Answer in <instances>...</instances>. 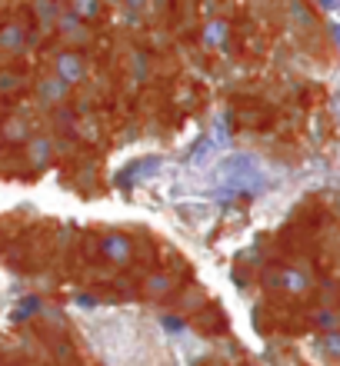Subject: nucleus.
I'll return each instance as SVG.
<instances>
[{
	"label": "nucleus",
	"mask_w": 340,
	"mask_h": 366,
	"mask_svg": "<svg viewBox=\"0 0 340 366\" xmlns=\"http://www.w3.org/2000/svg\"><path fill=\"white\" fill-rule=\"evenodd\" d=\"M160 167H164V160H160V157H144V160H134V164H127V167L117 173V183H121V186L140 183V180H147V177H154Z\"/></svg>",
	"instance_id": "obj_1"
},
{
	"label": "nucleus",
	"mask_w": 340,
	"mask_h": 366,
	"mask_svg": "<svg viewBox=\"0 0 340 366\" xmlns=\"http://www.w3.org/2000/svg\"><path fill=\"white\" fill-rule=\"evenodd\" d=\"M100 250H104V257H107L110 263H117V266L130 263V253H134V246H130V240H127L124 233H107V237L100 240Z\"/></svg>",
	"instance_id": "obj_2"
},
{
	"label": "nucleus",
	"mask_w": 340,
	"mask_h": 366,
	"mask_svg": "<svg viewBox=\"0 0 340 366\" xmlns=\"http://www.w3.org/2000/svg\"><path fill=\"white\" fill-rule=\"evenodd\" d=\"M277 283H284V290H291V293H304V290H307V276L294 273V270H284V273L277 276Z\"/></svg>",
	"instance_id": "obj_3"
},
{
	"label": "nucleus",
	"mask_w": 340,
	"mask_h": 366,
	"mask_svg": "<svg viewBox=\"0 0 340 366\" xmlns=\"http://www.w3.org/2000/svg\"><path fill=\"white\" fill-rule=\"evenodd\" d=\"M61 77H63V80H77V77H80V61H77V57L63 54V57H61Z\"/></svg>",
	"instance_id": "obj_4"
},
{
	"label": "nucleus",
	"mask_w": 340,
	"mask_h": 366,
	"mask_svg": "<svg viewBox=\"0 0 340 366\" xmlns=\"http://www.w3.org/2000/svg\"><path fill=\"white\" fill-rule=\"evenodd\" d=\"M214 150V137H203L201 143H197V147H194V153H190V164H194V167H201L203 160H207V153Z\"/></svg>",
	"instance_id": "obj_5"
},
{
	"label": "nucleus",
	"mask_w": 340,
	"mask_h": 366,
	"mask_svg": "<svg viewBox=\"0 0 340 366\" xmlns=\"http://www.w3.org/2000/svg\"><path fill=\"white\" fill-rule=\"evenodd\" d=\"M324 350L330 353V356H340V333H330L324 340Z\"/></svg>",
	"instance_id": "obj_6"
},
{
	"label": "nucleus",
	"mask_w": 340,
	"mask_h": 366,
	"mask_svg": "<svg viewBox=\"0 0 340 366\" xmlns=\"http://www.w3.org/2000/svg\"><path fill=\"white\" fill-rule=\"evenodd\" d=\"M77 10L84 17H93L97 14V0H77Z\"/></svg>",
	"instance_id": "obj_7"
},
{
	"label": "nucleus",
	"mask_w": 340,
	"mask_h": 366,
	"mask_svg": "<svg viewBox=\"0 0 340 366\" xmlns=\"http://www.w3.org/2000/svg\"><path fill=\"white\" fill-rule=\"evenodd\" d=\"M3 44H10V50H17V44H20V33L7 31V33H3Z\"/></svg>",
	"instance_id": "obj_8"
},
{
	"label": "nucleus",
	"mask_w": 340,
	"mask_h": 366,
	"mask_svg": "<svg viewBox=\"0 0 340 366\" xmlns=\"http://www.w3.org/2000/svg\"><path fill=\"white\" fill-rule=\"evenodd\" d=\"M150 290H167V280H164V276H154V280H150Z\"/></svg>",
	"instance_id": "obj_9"
},
{
	"label": "nucleus",
	"mask_w": 340,
	"mask_h": 366,
	"mask_svg": "<svg viewBox=\"0 0 340 366\" xmlns=\"http://www.w3.org/2000/svg\"><path fill=\"white\" fill-rule=\"evenodd\" d=\"M33 160H37V164H40V160H44V153H47V143H37V147H33Z\"/></svg>",
	"instance_id": "obj_10"
},
{
	"label": "nucleus",
	"mask_w": 340,
	"mask_h": 366,
	"mask_svg": "<svg viewBox=\"0 0 340 366\" xmlns=\"http://www.w3.org/2000/svg\"><path fill=\"white\" fill-rule=\"evenodd\" d=\"M317 323H324V326H334V323H337V320H334L330 313H324V317H317Z\"/></svg>",
	"instance_id": "obj_11"
},
{
	"label": "nucleus",
	"mask_w": 340,
	"mask_h": 366,
	"mask_svg": "<svg viewBox=\"0 0 340 366\" xmlns=\"http://www.w3.org/2000/svg\"><path fill=\"white\" fill-rule=\"evenodd\" d=\"M317 3H320V7H327V10H330V7H337V0H317Z\"/></svg>",
	"instance_id": "obj_12"
},
{
	"label": "nucleus",
	"mask_w": 340,
	"mask_h": 366,
	"mask_svg": "<svg viewBox=\"0 0 340 366\" xmlns=\"http://www.w3.org/2000/svg\"><path fill=\"white\" fill-rule=\"evenodd\" d=\"M330 33H334V40L340 44V24H334V27H330Z\"/></svg>",
	"instance_id": "obj_13"
}]
</instances>
